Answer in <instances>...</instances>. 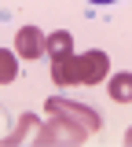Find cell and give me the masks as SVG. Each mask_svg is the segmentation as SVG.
<instances>
[{"instance_id":"6da1fadb","label":"cell","mask_w":132,"mask_h":147,"mask_svg":"<svg viewBox=\"0 0 132 147\" xmlns=\"http://www.w3.org/2000/svg\"><path fill=\"white\" fill-rule=\"evenodd\" d=\"M88 136H92V132L81 129L77 121L62 118V114H48V121L40 125V132H37L33 144H40V147H55V144H62V147H81Z\"/></svg>"},{"instance_id":"7a4b0ae2","label":"cell","mask_w":132,"mask_h":147,"mask_svg":"<svg viewBox=\"0 0 132 147\" xmlns=\"http://www.w3.org/2000/svg\"><path fill=\"white\" fill-rule=\"evenodd\" d=\"M44 110L48 114H62V118H70L77 121L81 129H88V132H99L103 129V114L88 103H74V99H66V96H52V99H44Z\"/></svg>"},{"instance_id":"3957f363","label":"cell","mask_w":132,"mask_h":147,"mask_svg":"<svg viewBox=\"0 0 132 147\" xmlns=\"http://www.w3.org/2000/svg\"><path fill=\"white\" fill-rule=\"evenodd\" d=\"M77 59H81V85H103L110 77V59H107V52L92 48V52H81Z\"/></svg>"},{"instance_id":"277c9868","label":"cell","mask_w":132,"mask_h":147,"mask_svg":"<svg viewBox=\"0 0 132 147\" xmlns=\"http://www.w3.org/2000/svg\"><path fill=\"white\" fill-rule=\"evenodd\" d=\"M15 52L22 59H40L48 52V37L40 33L37 26H22V30H15Z\"/></svg>"},{"instance_id":"5b68a950","label":"cell","mask_w":132,"mask_h":147,"mask_svg":"<svg viewBox=\"0 0 132 147\" xmlns=\"http://www.w3.org/2000/svg\"><path fill=\"white\" fill-rule=\"evenodd\" d=\"M52 81H55L59 88H74V85H81V59H77V55L52 59Z\"/></svg>"},{"instance_id":"8992f818","label":"cell","mask_w":132,"mask_h":147,"mask_svg":"<svg viewBox=\"0 0 132 147\" xmlns=\"http://www.w3.org/2000/svg\"><path fill=\"white\" fill-rule=\"evenodd\" d=\"M107 96H110L114 103H132V70L110 74L107 77Z\"/></svg>"},{"instance_id":"52a82bcc","label":"cell","mask_w":132,"mask_h":147,"mask_svg":"<svg viewBox=\"0 0 132 147\" xmlns=\"http://www.w3.org/2000/svg\"><path fill=\"white\" fill-rule=\"evenodd\" d=\"M40 121L37 114H22L19 118V125H15V132L7 136V147H15V144H26V140H37V132H40Z\"/></svg>"},{"instance_id":"ba28073f","label":"cell","mask_w":132,"mask_h":147,"mask_svg":"<svg viewBox=\"0 0 132 147\" xmlns=\"http://www.w3.org/2000/svg\"><path fill=\"white\" fill-rule=\"evenodd\" d=\"M48 55H52V59L74 55V37L66 33V30H55V33H48Z\"/></svg>"},{"instance_id":"9c48e42d","label":"cell","mask_w":132,"mask_h":147,"mask_svg":"<svg viewBox=\"0 0 132 147\" xmlns=\"http://www.w3.org/2000/svg\"><path fill=\"white\" fill-rule=\"evenodd\" d=\"M15 55H19V52H11V48H4V52H0V81H4V85H11V81L19 77Z\"/></svg>"},{"instance_id":"30bf717a","label":"cell","mask_w":132,"mask_h":147,"mask_svg":"<svg viewBox=\"0 0 132 147\" xmlns=\"http://www.w3.org/2000/svg\"><path fill=\"white\" fill-rule=\"evenodd\" d=\"M125 147H132V129H129V132H125Z\"/></svg>"},{"instance_id":"8fae6325","label":"cell","mask_w":132,"mask_h":147,"mask_svg":"<svg viewBox=\"0 0 132 147\" xmlns=\"http://www.w3.org/2000/svg\"><path fill=\"white\" fill-rule=\"evenodd\" d=\"M88 4H117V0H88Z\"/></svg>"}]
</instances>
